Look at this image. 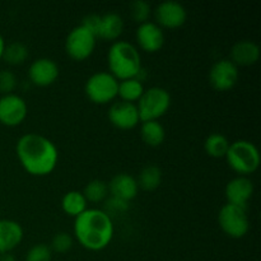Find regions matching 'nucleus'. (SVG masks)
<instances>
[{
    "instance_id": "obj_24",
    "label": "nucleus",
    "mask_w": 261,
    "mask_h": 261,
    "mask_svg": "<svg viewBox=\"0 0 261 261\" xmlns=\"http://www.w3.org/2000/svg\"><path fill=\"white\" fill-rule=\"evenodd\" d=\"M229 144L231 143L227 139L226 135L221 134V133H213L206 137L205 142H204V149H205L206 154L211 157L223 158L228 152Z\"/></svg>"
},
{
    "instance_id": "obj_30",
    "label": "nucleus",
    "mask_w": 261,
    "mask_h": 261,
    "mask_svg": "<svg viewBox=\"0 0 261 261\" xmlns=\"http://www.w3.org/2000/svg\"><path fill=\"white\" fill-rule=\"evenodd\" d=\"M17 84L18 79L12 70H0V93H3V96L13 93Z\"/></svg>"
},
{
    "instance_id": "obj_2",
    "label": "nucleus",
    "mask_w": 261,
    "mask_h": 261,
    "mask_svg": "<svg viewBox=\"0 0 261 261\" xmlns=\"http://www.w3.org/2000/svg\"><path fill=\"white\" fill-rule=\"evenodd\" d=\"M114 231L111 216L101 209L88 208L74 218V236L89 251L106 249L111 244Z\"/></svg>"
},
{
    "instance_id": "obj_31",
    "label": "nucleus",
    "mask_w": 261,
    "mask_h": 261,
    "mask_svg": "<svg viewBox=\"0 0 261 261\" xmlns=\"http://www.w3.org/2000/svg\"><path fill=\"white\" fill-rule=\"evenodd\" d=\"M107 208H109V211L122 213V212H125L129 208V203H125V201L119 200V199L111 198L110 201H107Z\"/></svg>"
},
{
    "instance_id": "obj_15",
    "label": "nucleus",
    "mask_w": 261,
    "mask_h": 261,
    "mask_svg": "<svg viewBox=\"0 0 261 261\" xmlns=\"http://www.w3.org/2000/svg\"><path fill=\"white\" fill-rule=\"evenodd\" d=\"M226 199L228 204L246 208L254 194V184L246 176H237L226 185Z\"/></svg>"
},
{
    "instance_id": "obj_19",
    "label": "nucleus",
    "mask_w": 261,
    "mask_h": 261,
    "mask_svg": "<svg viewBox=\"0 0 261 261\" xmlns=\"http://www.w3.org/2000/svg\"><path fill=\"white\" fill-rule=\"evenodd\" d=\"M124 31V20L120 14L115 12L106 13L99 15L98 28H97L96 37L106 41H115L121 36Z\"/></svg>"
},
{
    "instance_id": "obj_10",
    "label": "nucleus",
    "mask_w": 261,
    "mask_h": 261,
    "mask_svg": "<svg viewBox=\"0 0 261 261\" xmlns=\"http://www.w3.org/2000/svg\"><path fill=\"white\" fill-rule=\"evenodd\" d=\"M155 24L161 28L176 30L185 24L188 19V12L185 7L175 0H166L160 3L154 9Z\"/></svg>"
},
{
    "instance_id": "obj_7",
    "label": "nucleus",
    "mask_w": 261,
    "mask_h": 261,
    "mask_svg": "<svg viewBox=\"0 0 261 261\" xmlns=\"http://www.w3.org/2000/svg\"><path fill=\"white\" fill-rule=\"evenodd\" d=\"M218 224L222 231L231 239H242L250 229L246 208L224 204L218 213Z\"/></svg>"
},
{
    "instance_id": "obj_32",
    "label": "nucleus",
    "mask_w": 261,
    "mask_h": 261,
    "mask_svg": "<svg viewBox=\"0 0 261 261\" xmlns=\"http://www.w3.org/2000/svg\"><path fill=\"white\" fill-rule=\"evenodd\" d=\"M0 261H17L14 255L12 252H7V254H0Z\"/></svg>"
},
{
    "instance_id": "obj_1",
    "label": "nucleus",
    "mask_w": 261,
    "mask_h": 261,
    "mask_svg": "<svg viewBox=\"0 0 261 261\" xmlns=\"http://www.w3.org/2000/svg\"><path fill=\"white\" fill-rule=\"evenodd\" d=\"M15 152L22 167L32 176H47L59 162L58 147L48 138L30 133L19 138Z\"/></svg>"
},
{
    "instance_id": "obj_28",
    "label": "nucleus",
    "mask_w": 261,
    "mask_h": 261,
    "mask_svg": "<svg viewBox=\"0 0 261 261\" xmlns=\"http://www.w3.org/2000/svg\"><path fill=\"white\" fill-rule=\"evenodd\" d=\"M73 247V239L66 232H59L51 240L50 249L56 254H66Z\"/></svg>"
},
{
    "instance_id": "obj_12",
    "label": "nucleus",
    "mask_w": 261,
    "mask_h": 261,
    "mask_svg": "<svg viewBox=\"0 0 261 261\" xmlns=\"http://www.w3.org/2000/svg\"><path fill=\"white\" fill-rule=\"evenodd\" d=\"M107 117L115 127L121 130L134 129L140 122L137 103L132 102L117 101L112 103L109 109Z\"/></svg>"
},
{
    "instance_id": "obj_11",
    "label": "nucleus",
    "mask_w": 261,
    "mask_h": 261,
    "mask_svg": "<svg viewBox=\"0 0 261 261\" xmlns=\"http://www.w3.org/2000/svg\"><path fill=\"white\" fill-rule=\"evenodd\" d=\"M28 106L24 98L15 93L0 97V122L5 126H18L24 121Z\"/></svg>"
},
{
    "instance_id": "obj_27",
    "label": "nucleus",
    "mask_w": 261,
    "mask_h": 261,
    "mask_svg": "<svg viewBox=\"0 0 261 261\" xmlns=\"http://www.w3.org/2000/svg\"><path fill=\"white\" fill-rule=\"evenodd\" d=\"M130 13H132L133 19L142 24V23L149 20L150 14H152V7L145 0H135L130 4Z\"/></svg>"
},
{
    "instance_id": "obj_13",
    "label": "nucleus",
    "mask_w": 261,
    "mask_h": 261,
    "mask_svg": "<svg viewBox=\"0 0 261 261\" xmlns=\"http://www.w3.org/2000/svg\"><path fill=\"white\" fill-rule=\"evenodd\" d=\"M135 38H137L139 47L145 53H157L165 45L163 30L160 25L155 24L154 22H150V20L138 25Z\"/></svg>"
},
{
    "instance_id": "obj_8",
    "label": "nucleus",
    "mask_w": 261,
    "mask_h": 261,
    "mask_svg": "<svg viewBox=\"0 0 261 261\" xmlns=\"http://www.w3.org/2000/svg\"><path fill=\"white\" fill-rule=\"evenodd\" d=\"M97 37L82 24L74 27L65 38V53L75 61H83L93 54Z\"/></svg>"
},
{
    "instance_id": "obj_29",
    "label": "nucleus",
    "mask_w": 261,
    "mask_h": 261,
    "mask_svg": "<svg viewBox=\"0 0 261 261\" xmlns=\"http://www.w3.org/2000/svg\"><path fill=\"white\" fill-rule=\"evenodd\" d=\"M53 251L45 244H36L25 254L24 261H51Z\"/></svg>"
},
{
    "instance_id": "obj_9",
    "label": "nucleus",
    "mask_w": 261,
    "mask_h": 261,
    "mask_svg": "<svg viewBox=\"0 0 261 261\" xmlns=\"http://www.w3.org/2000/svg\"><path fill=\"white\" fill-rule=\"evenodd\" d=\"M208 78L209 83L216 91L226 92L236 86L240 78V71L229 59H222L212 65Z\"/></svg>"
},
{
    "instance_id": "obj_23",
    "label": "nucleus",
    "mask_w": 261,
    "mask_h": 261,
    "mask_svg": "<svg viewBox=\"0 0 261 261\" xmlns=\"http://www.w3.org/2000/svg\"><path fill=\"white\" fill-rule=\"evenodd\" d=\"M139 189L145 191H153L162 182V171L158 166L148 165L139 172L137 178Z\"/></svg>"
},
{
    "instance_id": "obj_6",
    "label": "nucleus",
    "mask_w": 261,
    "mask_h": 261,
    "mask_svg": "<svg viewBox=\"0 0 261 261\" xmlns=\"http://www.w3.org/2000/svg\"><path fill=\"white\" fill-rule=\"evenodd\" d=\"M119 81L109 71H98L87 79L84 92L93 103L106 105L117 97Z\"/></svg>"
},
{
    "instance_id": "obj_17",
    "label": "nucleus",
    "mask_w": 261,
    "mask_h": 261,
    "mask_svg": "<svg viewBox=\"0 0 261 261\" xmlns=\"http://www.w3.org/2000/svg\"><path fill=\"white\" fill-rule=\"evenodd\" d=\"M231 59L229 60L239 66H251L259 61L260 46L250 40L237 41L231 48Z\"/></svg>"
},
{
    "instance_id": "obj_20",
    "label": "nucleus",
    "mask_w": 261,
    "mask_h": 261,
    "mask_svg": "<svg viewBox=\"0 0 261 261\" xmlns=\"http://www.w3.org/2000/svg\"><path fill=\"white\" fill-rule=\"evenodd\" d=\"M140 137H142L143 142L149 147H160L165 142V127L158 120L144 121L142 122V126H140Z\"/></svg>"
},
{
    "instance_id": "obj_3",
    "label": "nucleus",
    "mask_w": 261,
    "mask_h": 261,
    "mask_svg": "<svg viewBox=\"0 0 261 261\" xmlns=\"http://www.w3.org/2000/svg\"><path fill=\"white\" fill-rule=\"evenodd\" d=\"M109 73L117 81L137 78L142 71V56L133 43L115 41L107 53Z\"/></svg>"
},
{
    "instance_id": "obj_22",
    "label": "nucleus",
    "mask_w": 261,
    "mask_h": 261,
    "mask_svg": "<svg viewBox=\"0 0 261 261\" xmlns=\"http://www.w3.org/2000/svg\"><path fill=\"white\" fill-rule=\"evenodd\" d=\"M144 86H143L142 81L138 78H130L125 79V81L119 82V89H117V97H120V101L125 102H135L139 101L142 97L143 92H144Z\"/></svg>"
},
{
    "instance_id": "obj_4",
    "label": "nucleus",
    "mask_w": 261,
    "mask_h": 261,
    "mask_svg": "<svg viewBox=\"0 0 261 261\" xmlns=\"http://www.w3.org/2000/svg\"><path fill=\"white\" fill-rule=\"evenodd\" d=\"M229 167L240 176L254 173L260 166V153L256 145L250 140L240 139L231 143L226 157Z\"/></svg>"
},
{
    "instance_id": "obj_18",
    "label": "nucleus",
    "mask_w": 261,
    "mask_h": 261,
    "mask_svg": "<svg viewBox=\"0 0 261 261\" xmlns=\"http://www.w3.org/2000/svg\"><path fill=\"white\" fill-rule=\"evenodd\" d=\"M23 240V228L12 219H0V254L12 252Z\"/></svg>"
},
{
    "instance_id": "obj_25",
    "label": "nucleus",
    "mask_w": 261,
    "mask_h": 261,
    "mask_svg": "<svg viewBox=\"0 0 261 261\" xmlns=\"http://www.w3.org/2000/svg\"><path fill=\"white\" fill-rule=\"evenodd\" d=\"M28 58V47L23 42L15 41V42L5 45L4 53H3V60L9 65H20L24 63Z\"/></svg>"
},
{
    "instance_id": "obj_14",
    "label": "nucleus",
    "mask_w": 261,
    "mask_h": 261,
    "mask_svg": "<svg viewBox=\"0 0 261 261\" xmlns=\"http://www.w3.org/2000/svg\"><path fill=\"white\" fill-rule=\"evenodd\" d=\"M59 66L53 59H36L28 69V78L35 86L48 87L59 78Z\"/></svg>"
},
{
    "instance_id": "obj_5",
    "label": "nucleus",
    "mask_w": 261,
    "mask_h": 261,
    "mask_svg": "<svg viewBox=\"0 0 261 261\" xmlns=\"http://www.w3.org/2000/svg\"><path fill=\"white\" fill-rule=\"evenodd\" d=\"M171 106V96L167 89L162 87H150L144 89L138 101L140 122L154 121L167 114Z\"/></svg>"
},
{
    "instance_id": "obj_33",
    "label": "nucleus",
    "mask_w": 261,
    "mask_h": 261,
    "mask_svg": "<svg viewBox=\"0 0 261 261\" xmlns=\"http://www.w3.org/2000/svg\"><path fill=\"white\" fill-rule=\"evenodd\" d=\"M5 41H4V37L2 36V33H0V60H2L3 58V53H4V48H5Z\"/></svg>"
},
{
    "instance_id": "obj_16",
    "label": "nucleus",
    "mask_w": 261,
    "mask_h": 261,
    "mask_svg": "<svg viewBox=\"0 0 261 261\" xmlns=\"http://www.w3.org/2000/svg\"><path fill=\"white\" fill-rule=\"evenodd\" d=\"M138 191L139 186L137 178L129 173H117L109 182V194H111V198L119 199L125 203H129L137 198Z\"/></svg>"
},
{
    "instance_id": "obj_26",
    "label": "nucleus",
    "mask_w": 261,
    "mask_h": 261,
    "mask_svg": "<svg viewBox=\"0 0 261 261\" xmlns=\"http://www.w3.org/2000/svg\"><path fill=\"white\" fill-rule=\"evenodd\" d=\"M82 193L89 203H101L109 196V184L106 181L96 178V180L89 181Z\"/></svg>"
},
{
    "instance_id": "obj_21",
    "label": "nucleus",
    "mask_w": 261,
    "mask_h": 261,
    "mask_svg": "<svg viewBox=\"0 0 261 261\" xmlns=\"http://www.w3.org/2000/svg\"><path fill=\"white\" fill-rule=\"evenodd\" d=\"M87 204H88V201L84 198L83 193L78 190L68 191L61 199V208H63L64 213L74 217V218L81 216L84 211L88 209Z\"/></svg>"
}]
</instances>
